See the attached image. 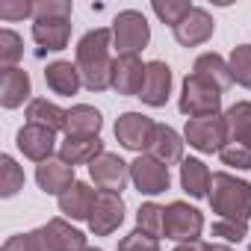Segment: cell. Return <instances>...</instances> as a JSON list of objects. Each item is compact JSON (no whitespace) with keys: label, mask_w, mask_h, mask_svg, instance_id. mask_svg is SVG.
Listing matches in <instances>:
<instances>
[{"label":"cell","mask_w":251,"mask_h":251,"mask_svg":"<svg viewBox=\"0 0 251 251\" xmlns=\"http://www.w3.org/2000/svg\"><path fill=\"white\" fill-rule=\"evenodd\" d=\"M109 50H112V27H95L77 42L74 65L89 92L112 89V62L115 59Z\"/></svg>","instance_id":"1"},{"label":"cell","mask_w":251,"mask_h":251,"mask_svg":"<svg viewBox=\"0 0 251 251\" xmlns=\"http://www.w3.org/2000/svg\"><path fill=\"white\" fill-rule=\"evenodd\" d=\"M207 201L219 219L251 222V183L230 175V172H213Z\"/></svg>","instance_id":"2"},{"label":"cell","mask_w":251,"mask_h":251,"mask_svg":"<svg viewBox=\"0 0 251 251\" xmlns=\"http://www.w3.org/2000/svg\"><path fill=\"white\" fill-rule=\"evenodd\" d=\"M222 89L207 83L198 74H186L180 83V98L177 109L186 118H207V115H222Z\"/></svg>","instance_id":"3"},{"label":"cell","mask_w":251,"mask_h":251,"mask_svg":"<svg viewBox=\"0 0 251 251\" xmlns=\"http://www.w3.org/2000/svg\"><path fill=\"white\" fill-rule=\"evenodd\" d=\"M151 42V24L139 9H124L112 21V48L118 56H139Z\"/></svg>","instance_id":"4"},{"label":"cell","mask_w":251,"mask_h":251,"mask_svg":"<svg viewBox=\"0 0 251 251\" xmlns=\"http://www.w3.org/2000/svg\"><path fill=\"white\" fill-rule=\"evenodd\" d=\"M204 230V213L186 201H172L166 204V219H163V236L172 239L175 245L180 242H195L201 239Z\"/></svg>","instance_id":"5"},{"label":"cell","mask_w":251,"mask_h":251,"mask_svg":"<svg viewBox=\"0 0 251 251\" xmlns=\"http://www.w3.org/2000/svg\"><path fill=\"white\" fill-rule=\"evenodd\" d=\"M183 139L198 154H219L227 142L225 115H207V118H186Z\"/></svg>","instance_id":"6"},{"label":"cell","mask_w":251,"mask_h":251,"mask_svg":"<svg viewBox=\"0 0 251 251\" xmlns=\"http://www.w3.org/2000/svg\"><path fill=\"white\" fill-rule=\"evenodd\" d=\"M154 130H157V121L148 118L145 112H121L115 121L118 145L133 154H148V148L154 142Z\"/></svg>","instance_id":"7"},{"label":"cell","mask_w":251,"mask_h":251,"mask_svg":"<svg viewBox=\"0 0 251 251\" xmlns=\"http://www.w3.org/2000/svg\"><path fill=\"white\" fill-rule=\"evenodd\" d=\"M130 183L136 186L139 195H163L169 186H172V172L166 163L154 160L151 154H139L133 163H130Z\"/></svg>","instance_id":"8"},{"label":"cell","mask_w":251,"mask_h":251,"mask_svg":"<svg viewBox=\"0 0 251 251\" xmlns=\"http://www.w3.org/2000/svg\"><path fill=\"white\" fill-rule=\"evenodd\" d=\"M89 177L100 192H118L121 195V189H127V183H130V163H124L112 151H103L89 166Z\"/></svg>","instance_id":"9"},{"label":"cell","mask_w":251,"mask_h":251,"mask_svg":"<svg viewBox=\"0 0 251 251\" xmlns=\"http://www.w3.org/2000/svg\"><path fill=\"white\" fill-rule=\"evenodd\" d=\"M124 213H127V207L118 192H98V201L89 216V230L95 236H109L124 225Z\"/></svg>","instance_id":"10"},{"label":"cell","mask_w":251,"mask_h":251,"mask_svg":"<svg viewBox=\"0 0 251 251\" xmlns=\"http://www.w3.org/2000/svg\"><path fill=\"white\" fill-rule=\"evenodd\" d=\"M15 145L18 151L33 160V163H48L53 160V151H56V133L48 130V127H39V124H24V127L15 133Z\"/></svg>","instance_id":"11"},{"label":"cell","mask_w":251,"mask_h":251,"mask_svg":"<svg viewBox=\"0 0 251 251\" xmlns=\"http://www.w3.org/2000/svg\"><path fill=\"white\" fill-rule=\"evenodd\" d=\"M145 71H148V62H142L139 56H115L112 92H118L121 98H139L145 86Z\"/></svg>","instance_id":"12"},{"label":"cell","mask_w":251,"mask_h":251,"mask_svg":"<svg viewBox=\"0 0 251 251\" xmlns=\"http://www.w3.org/2000/svg\"><path fill=\"white\" fill-rule=\"evenodd\" d=\"M172 33H175V42H177L180 48H198V45H204V42L213 39L216 21H213V15H210L204 6H192V12H189Z\"/></svg>","instance_id":"13"},{"label":"cell","mask_w":251,"mask_h":251,"mask_svg":"<svg viewBox=\"0 0 251 251\" xmlns=\"http://www.w3.org/2000/svg\"><path fill=\"white\" fill-rule=\"evenodd\" d=\"M42 236L48 251H83L86 245V233L77 230L65 216H53L48 219V225H42Z\"/></svg>","instance_id":"14"},{"label":"cell","mask_w":251,"mask_h":251,"mask_svg":"<svg viewBox=\"0 0 251 251\" xmlns=\"http://www.w3.org/2000/svg\"><path fill=\"white\" fill-rule=\"evenodd\" d=\"M172 68L163 62V59H151L148 62V71H145V86H142V103H148L151 109H160L169 103V95H172Z\"/></svg>","instance_id":"15"},{"label":"cell","mask_w":251,"mask_h":251,"mask_svg":"<svg viewBox=\"0 0 251 251\" xmlns=\"http://www.w3.org/2000/svg\"><path fill=\"white\" fill-rule=\"evenodd\" d=\"M36 183H39V189H42L45 195H56V198H59V195H65V192L77 183L74 166H68L65 160L53 157V160L36 166Z\"/></svg>","instance_id":"16"},{"label":"cell","mask_w":251,"mask_h":251,"mask_svg":"<svg viewBox=\"0 0 251 251\" xmlns=\"http://www.w3.org/2000/svg\"><path fill=\"white\" fill-rule=\"evenodd\" d=\"M33 80L24 68H3L0 74V106L3 109H18L30 103L33 98Z\"/></svg>","instance_id":"17"},{"label":"cell","mask_w":251,"mask_h":251,"mask_svg":"<svg viewBox=\"0 0 251 251\" xmlns=\"http://www.w3.org/2000/svg\"><path fill=\"white\" fill-rule=\"evenodd\" d=\"M30 33H33V42L42 50L59 53L71 42V18H42V21H33Z\"/></svg>","instance_id":"18"},{"label":"cell","mask_w":251,"mask_h":251,"mask_svg":"<svg viewBox=\"0 0 251 251\" xmlns=\"http://www.w3.org/2000/svg\"><path fill=\"white\" fill-rule=\"evenodd\" d=\"M56 201H59V213H62L65 219H71V222H89L92 207H95V201H98V192H95L86 180H77V183H74L65 195H59Z\"/></svg>","instance_id":"19"},{"label":"cell","mask_w":251,"mask_h":251,"mask_svg":"<svg viewBox=\"0 0 251 251\" xmlns=\"http://www.w3.org/2000/svg\"><path fill=\"white\" fill-rule=\"evenodd\" d=\"M183 148H186V139L169 127V124H157V130H154V142L148 148V154L166 166H180L183 163Z\"/></svg>","instance_id":"20"},{"label":"cell","mask_w":251,"mask_h":251,"mask_svg":"<svg viewBox=\"0 0 251 251\" xmlns=\"http://www.w3.org/2000/svg\"><path fill=\"white\" fill-rule=\"evenodd\" d=\"M103 151L106 148L100 136H65V142L59 145V160H65L68 166H92Z\"/></svg>","instance_id":"21"},{"label":"cell","mask_w":251,"mask_h":251,"mask_svg":"<svg viewBox=\"0 0 251 251\" xmlns=\"http://www.w3.org/2000/svg\"><path fill=\"white\" fill-rule=\"evenodd\" d=\"M45 83H48V89H50L53 95H59V98H71V95L80 92L83 77H80V71H77L74 62H68V59H56V62H48V68H45Z\"/></svg>","instance_id":"22"},{"label":"cell","mask_w":251,"mask_h":251,"mask_svg":"<svg viewBox=\"0 0 251 251\" xmlns=\"http://www.w3.org/2000/svg\"><path fill=\"white\" fill-rule=\"evenodd\" d=\"M222 115H225V127H227V142L251 151V100H236Z\"/></svg>","instance_id":"23"},{"label":"cell","mask_w":251,"mask_h":251,"mask_svg":"<svg viewBox=\"0 0 251 251\" xmlns=\"http://www.w3.org/2000/svg\"><path fill=\"white\" fill-rule=\"evenodd\" d=\"M210 183H213V172L207 169L204 160L189 157L180 163V189L189 198H210Z\"/></svg>","instance_id":"24"},{"label":"cell","mask_w":251,"mask_h":251,"mask_svg":"<svg viewBox=\"0 0 251 251\" xmlns=\"http://www.w3.org/2000/svg\"><path fill=\"white\" fill-rule=\"evenodd\" d=\"M27 124H39V127H48L53 133H62L68 124V109H62L48 98H33L27 103Z\"/></svg>","instance_id":"25"},{"label":"cell","mask_w":251,"mask_h":251,"mask_svg":"<svg viewBox=\"0 0 251 251\" xmlns=\"http://www.w3.org/2000/svg\"><path fill=\"white\" fill-rule=\"evenodd\" d=\"M192 74L204 77L207 83H213V86H216V89H222V92H227V89H230V83H233L227 59H225L222 53H216V50L201 53V56L195 59V65H192Z\"/></svg>","instance_id":"26"},{"label":"cell","mask_w":251,"mask_h":251,"mask_svg":"<svg viewBox=\"0 0 251 251\" xmlns=\"http://www.w3.org/2000/svg\"><path fill=\"white\" fill-rule=\"evenodd\" d=\"M103 130V115L100 109L89 103H77L68 109V124H65V136H100Z\"/></svg>","instance_id":"27"},{"label":"cell","mask_w":251,"mask_h":251,"mask_svg":"<svg viewBox=\"0 0 251 251\" xmlns=\"http://www.w3.org/2000/svg\"><path fill=\"white\" fill-rule=\"evenodd\" d=\"M24 189V169L15 163V157H0V198H15Z\"/></svg>","instance_id":"28"},{"label":"cell","mask_w":251,"mask_h":251,"mask_svg":"<svg viewBox=\"0 0 251 251\" xmlns=\"http://www.w3.org/2000/svg\"><path fill=\"white\" fill-rule=\"evenodd\" d=\"M163 219H166V207L154 204V201H145L139 210H136V230L160 239L163 236Z\"/></svg>","instance_id":"29"},{"label":"cell","mask_w":251,"mask_h":251,"mask_svg":"<svg viewBox=\"0 0 251 251\" xmlns=\"http://www.w3.org/2000/svg\"><path fill=\"white\" fill-rule=\"evenodd\" d=\"M227 65H230L233 83L251 92V45H236L227 56Z\"/></svg>","instance_id":"30"},{"label":"cell","mask_w":251,"mask_h":251,"mask_svg":"<svg viewBox=\"0 0 251 251\" xmlns=\"http://www.w3.org/2000/svg\"><path fill=\"white\" fill-rule=\"evenodd\" d=\"M151 9H154V15H157L163 24H169V27L175 30V27L192 12V3H189V0H154Z\"/></svg>","instance_id":"31"},{"label":"cell","mask_w":251,"mask_h":251,"mask_svg":"<svg viewBox=\"0 0 251 251\" xmlns=\"http://www.w3.org/2000/svg\"><path fill=\"white\" fill-rule=\"evenodd\" d=\"M21 56H24V39L15 30L3 27L0 30V65L3 68H18Z\"/></svg>","instance_id":"32"},{"label":"cell","mask_w":251,"mask_h":251,"mask_svg":"<svg viewBox=\"0 0 251 251\" xmlns=\"http://www.w3.org/2000/svg\"><path fill=\"white\" fill-rule=\"evenodd\" d=\"M0 251H48V245H45L42 227H36V230H30V233H15V236H9Z\"/></svg>","instance_id":"33"},{"label":"cell","mask_w":251,"mask_h":251,"mask_svg":"<svg viewBox=\"0 0 251 251\" xmlns=\"http://www.w3.org/2000/svg\"><path fill=\"white\" fill-rule=\"evenodd\" d=\"M74 3L71 0H36L33 3V21L42 18H71Z\"/></svg>","instance_id":"34"},{"label":"cell","mask_w":251,"mask_h":251,"mask_svg":"<svg viewBox=\"0 0 251 251\" xmlns=\"http://www.w3.org/2000/svg\"><path fill=\"white\" fill-rule=\"evenodd\" d=\"M219 160L227 169H236V172H248L251 169V151L242 148V145H233V142H225V148L219 151Z\"/></svg>","instance_id":"35"},{"label":"cell","mask_w":251,"mask_h":251,"mask_svg":"<svg viewBox=\"0 0 251 251\" xmlns=\"http://www.w3.org/2000/svg\"><path fill=\"white\" fill-rule=\"evenodd\" d=\"M213 236L225 242H242L248 236V222H233V219H216L213 222Z\"/></svg>","instance_id":"36"},{"label":"cell","mask_w":251,"mask_h":251,"mask_svg":"<svg viewBox=\"0 0 251 251\" xmlns=\"http://www.w3.org/2000/svg\"><path fill=\"white\" fill-rule=\"evenodd\" d=\"M118 251H160V239H154L142 230H130L127 236L118 239Z\"/></svg>","instance_id":"37"},{"label":"cell","mask_w":251,"mask_h":251,"mask_svg":"<svg viewBox=\"0 0 251 251\" xmlns=\"http://www.w3.org/2000/svg\"><path fill=\"white\" fill-rule=\"evenodd\" d=\"M24 18H33L30 0H3L0 3V21H24Z\"/></svg>","instance_id":"38"},{"label":"cell","mask_w":251,"mask_h":251,"mask_svg":"<svg viewBox=\"0 0 251 251\" xmlns=\"http://www.w3.org/2000/svg\"><path fill=\"white\" fill-rule=\"evenodd\" d=\"M210 245L204 242V239H195V242H180V245H175V251H207Z\"/></svg>","instance_id":"39"},{"label":"cell","mask_w":251,"mask_h":251,"mask_svg":"<svg viewBox=\"0 0 251 251\" xmlns=\"http://www.w3.org/2000/svg\"><path fill=\"white\" fill-rule=\"evenodd\" d=\"M207 251H233V248H230V245H210Z\"/></svg>","instance_id":"40"},{"label":"cell","mask_w":251,"mask_h":251,"mask_svg":"<svg viewBox=\"0 0 251 251\" xmlns=\"http://www.w3.org/2000/svg\"><path fill=\"white\" fill-rule=\"evenodd\" d=\"M83 251H103V248H92V245H89V248H83Z\"/></svg>","instance_id":"41"}]
</instances>
